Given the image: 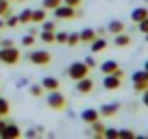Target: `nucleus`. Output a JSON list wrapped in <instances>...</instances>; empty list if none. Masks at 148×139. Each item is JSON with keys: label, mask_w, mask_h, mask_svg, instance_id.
<instances>
[{"label": "nucleus", "mask_w": 148, "mask_h": 139, "mask_svg": "<svg viewBox=\"0 0 148 139\" xmlns=\"http://www.w3.org/2000/svg\"><path fill=\"white\" fill-rule=\"evenodd\" d=\"M22 55L15 46H0V63L5 65H18Z\"/></svg>", "instance_id": "obj_1"}, {"label": "nucleus", "mask_w": 148, "mask_h": 139, "mask_svg": "<svg viewBox=\"0 0 148 139\" xmlns=\"http://www.w3.org/2000/svg\"><path fill=\"white\" fill-rule=\"evenodd\" d=\"M87 74H89V67L85 65V61H74V63L65 70V76H68L70 80H74V83L81 80V78H85Z\"/></svg>", "instance_id": "obj_2"}, {"label": "nucleus", "mask_w": 148, "mask_h": 139, "mask_svg": "<svg viewBox=\"0 0 148 139\" xmlns=\"http://www.w3.org/2000/svg\"><path fill=\"white\" fill-rule=\"evenodd\" d=\"M48 107L55 109V111H63L65 107H68V98H65V93H61L59 89H55V91H48Z\"/></svg>", "instance_id": "obj_3"}, {"label": "nucleus", "mask_w": 148, "mask_h": 139, "mask_svg": "<svg viewBox=\"0 0 148 139\" xmlns=\"http://www.w3.org/2000/svg\"><path fill=\"white\" fill-rule=\"evenodd\" d=\"M122 78H124V72H122V70L111 72V74H105V78H102V87H105L107 91H116V89H120Z\"/></svg>", "instance_id": "obj_4"}, {"label": "nucleus", "mask_w": 148, "mask_h": 139, "mask_svg": "<svg viewBox=\"0 0 148 139\" xmlns=\"http://www.w3.org/2000/svg\"><path fill=\"white\" fill-rule=\"evenodd\" d=\"M52 13H55L57 20H74V18H79V7H68L65 2H61L57 9H52Z\"/></svg>", "instance_id": "obj_5"}, {"label": "nucleus", "mask_w": 148, "mask_h": 139, "mask_svg": "<svg viewBox=\"0 0 148 139\" xmlns=\"http://www.w3.org/2000/svg\"><path fill=\"white\" fill-rule=\"evenodd\" d=\"M26 59L31 61L33 65H50L52 57H50V52H48V50H31L26 55Z\"/></svg>", "instance_id": "obj_6"}, {"label": "nucleus", "mask_w": 148, "mask_h": 139, "mask_svg": "<svg viewBox=\"0 0 148 139\" xmlns=\"http://www.w3.org/2000/svg\"><path fill=\"white\" fill-rule=\"evenodd\" d=\"M131 80H133V89L137 93H142L144 89L148 87V72L146 70H137V72L131 76Z\"/></svg>", "instance_id": "obj_7"}, {"label": "nucleus", "mask_w": 148, "mask_h": 139, "mask_svg": "<svg viewBox=\"0 0 148 139\" xmlns=\"http://www.w3.org/2000/svg\"><path fill=\"white\" fill-rule=\"evenodd\" d=\"M22 137V130H20L18 124H13V122H7L5 130H2V135H0V139H20Z\"/></svg>", "instance_id": "obj_8"}, {"label": "nucleus", "mask_w": 148, "mask_h": 139, "mask_svg": "<svg viewBox=\"0 0 148 139\" xmlns=\"http://www.w3.org/2000/svg\"><path fill=\"white\" fill-rule=\"evenodd\" d=\"M76 91L79 93H92L94 91V80L89 78V76H85V78H81V80H76Z\"/></svg>", "instance_id": "obj_9"}, {"label": "nucleus", "mask_w": 148, "mask_h": 139, "mask_svg": "<svg viewBox=\"0 0 148 139\" xmlns=\"http://www.w3.org/2000/svg\"><path fill=\"white\" fill-rule=\"evenodd\" d=\"M118 111H120V104H118V102L102 104L100 107V117H113V115H118Z\"/></svg>", "instance_id": "obj_10"}, {"label": "nucleus", "mask_w": 148, "mask_h": 139, "mask_svg": "<svg viewBox=\"0 0 148 139\" xmlns=\"http://www.w3.org/2000/svg\"><path fill=\"white\" fill-rule=\"evenodd\" d=\"M81 120H83L85 124H92V122L100 120V111H98V109H85V111L81 113Z\"/></svg>", "instance_id": "obj_11"}, {"label": "nucleus", "mask_w": 148, "mask_h": 139, "mask_svg": "<svg viewBox=\"0 0 148 139\" xmlns=\"http://www.w3.org/2000/svg\"><path fill=\"white\" fill-rule=\"evenodd\" d=\"M42 87H44V91H55V89L61 87V83H59V78H55V76H46V78L42 80Z\"/></svg>", "instance_id": "obj_12"}, {"label": "nucleus", "mask_w": 148, "mask_h": 139, "mask_svg": "<svg viewBox=\"0 0 148 139\" xmlns=\"http://www.w3.org/2000/svg\"><path fill=\"white\" fill-rule=\"evenodd\" d=\"M79 37H81V44H92L98 35H96V31H94V28H83V31L79 33Z\"/></svg>", "instance_id": "obj_13"}, {"label": "nucleus", "mask_w": 148, "mask_h": 139, "mask_svg": "<svg viewBox=\"0 0 148 139\" xmlns=\"http://www.w3.org/2000/svg\"><path fill=\"white\" fill-rule=\"evenodd\" d=\"M144 18H148V7H137V9H133V13H131V20H133L135 24H139Z\"/></svg>", "instance_id": "obj_14"}, {"label": "nucleus", "mask_w": 148, "mask_h": 139, "mask_svg": "<svg viewBox=\"0 0 148 139\" xmlns=\"http://www.w3.org/2000/svg\"><path fill=\"white\" fill-rule=\"evenodd\" d=\"M122 31H124V22H120V20H111L107 24V33H111V35H118Z\"/></svg>", "instance_id": "obj_15"}, {"label": "nucleus", "mask_w": 148, "mask_h": 139, "mask_svg": "<svg viewBox=\"0 0 148 139\" xmlns=\"http://www.w3.org/2000/svg\"><path fill=\"white\" fill-rule=\"evenodd\" d=\"M120 70V65H118V61H105V63H100V72L102 74H111V72H118Z\"/></svg>", "instance_id": "obj_16"}, {"label": "nucleus", "mask_w": 148, "mask_h": 139, "mask_svg": "<svg viewBox=\"0 0 148 139\" xmlns=\"http://www.w3.org/2000/svg\"><path fill=\"white\" fill-rule=\"evenodd\" d=\"M113 44H116L118 48H126V46H131V37H129V35H126L124 31H122V33H118V35H116V39H113Z\"/></svg>", "instance_id": "obj_17"}, {"label": "nucleus", "mask_w": 148, "mask_h": 139, "mask_svg": "<svg viewBox=\"0 0 148 139\" xmlns=\"http://www.w3.org/2000/svg\"><path fill=\"white\" fill-rule=\"evenodd\" d=\"M89 48H92V52H102V50H107V39H105V37H96L92 44H89Z\"/></svg>", "instance_id": "obj_18"}, {"label": "nucleus", "mask_w": 148, "mask_h": 139, "mask_svg": "<svg viewBox=\"0 0 148 139\" xmlns=\"http://www.w3.org/2000/svg\"><path fill=\"white\" fill-rule=\"evenodd\" d=\"M46 15H48V11L44 9H33V18H31V22H35V24H42L44 20H46Z\"/></svg>", "instance_id": "obj_19"}, {"label": "nucleus", "mask_w": 148, "mask_h": 139, "mask_svg": "<svg viewBox=\"0 0 148 139\" xmlns=\"http://www.w3.org/2000/svg\"><path fill=\"white\" fill-rule=\"evenodd\" d=\"M92 135H96V137H102L105 135V124H102L100 120H96V122H92Z\"/></svg>", "instance_id": "obj_20"}, {"label": "nucleus", "mask_w": 148, "mask_h": 139, "mask_svg": "<svg viewBox=\"0 0 148 139\" xmlns=\"http://www.w3.org/2000/svg\"><path fill=\"white\" fill-rule=\"evenodd\" d=\"M11 13V0H0V18H7Z\"/></svg>", "instance_id": "obj_21"}, {"label": "nucleus", "mask_w": 148, "mask_h": 139, "mask_svg": "<svg viewBox=\"0 0 148 139\" xmlns=\"http://www.w3.org/2000/svg\"><path fill=\"white\" fill-rule=\"evenodd\" d=\"M39 39H42L44 44H55V31H42Z\"/></svg>", "instance_id": "obj_22"}, {"label": "nucleus", "mask_w": 148, "mask_h": 139, "mask_svg": "<svg viewBox=\"0 0 148 139\" xmlns=\"http://www.w3.org/2000/svg\"><path fill=\"white\" fill-rule=\"evenodd\" d=\"M9 111H11V104H9V100L0 98V117H7V115H9Z\"/></svg>", "instance_id": "obj_23"}, {"label": "nucleus", "mask_w": 148, "mask_h": 139, "mask_svg": "<svg viewBox=\"0 0 148 139\" xmlns=\"http://www.w3.org/2000/svg\"><path fill=\"white\" fill-rule=\"evenodd\" d=\"M20 18V24H31V18H33V9H24L22 13L18 15Z\"/></svg>", "instance_id": "obj_24"}, {"label": "nucleus", "mask_w": 148, "mask_h": 139, "mask_svg": "<svg viewBox=\"0 0 148 139\" xmlns=\"http://www.w3.org/2000/svg\"><path fill=\"white\" fill-rule=\"evenodd\" d=\"M18 24H20V18H18V15H7V18H5V26L7 28H15V26H18Z\"/></svg>", "instance_id": "obj_25"}, {"label": "nucleus", "mask_w": 148, "mask_h": 139, "mask_svg": "<svg viewBox=\"0 0 148 139\" xmlns=\"http://www.w3.org/2000/svg\"><path fill=\"white\" fill-rule=\"evenodd\" d=\"M68 35L65 31H55V44H68Z\"/></svg>", "instance_id": "obj_26"}, {"label": "nucleus", "mask_w": 148, "mask_h": 139, "mask_svg": "<svg viewBox=\"0 0 148 139\" xmlns=\"http://www.w3.org/2000/svg\"><path fill=\"white\" fill-rule=\"evenodd\" d=\"M61 2H63V0H44V2H42V7H44L46 11H52V9H57V7H59Z\"/></svg>", "instance_id": "obj_27"}, {"label": "nucleus", "mask_w": 148, "mask_h": 139, "mask_svg": "<svg viewBox=\"0 0 148 139\" xmlns=\"http://www.w3.org/2000/svg\"><path fill=\"white\" fill-rule=\"evenodd\" d=\"M118 139H135V133L129 128H120L118 130Z\"/></svg>", "instance_id": "obj_28"}, {"label": "nucleus", "mask_w": 148, "mask_h": 139, "mask_svg": "<svg viewBox=\"0 0 148 139\" xmlns=\"http://www.w3.org/2000/svg\"><path fill=\"white\" fill-rule=\"evenodd\" d=\"M33 44H35V35H33V33L22 37V46H24V48H33Z\"/></svg>", "instance_id": "obj_29"}, {"label": "nucleus", "mask_w": 148, "mask_h": 139, "mask_svg": "<svg viewBox=\"0 0 148 139\" xmlns=\"http://www.w3.org/2000/svg\"><path fill=\"white\" fill-rule=\"evenodd\" d=\"M79 44H81L79 33H70V35H68V46H79Z\"/></svg>", "instance_id": "obj_30"}, {"label": "nucleus", "mask_w": 148, "mask_h": 139, "mask_svg": "<svg viewBox=\"0 0 148 139\" xmlns=\"http://www.w3.org/2000/svg\"><path fill=\"white\" fill-rule=\"evenodd\" d=\"M42 93H44V87H42V85H31V96L39 98Z\"/></svg>", "instance_id": "obj_31"}, {"label": "nucleus", "mask_w": 148, "mask_h": 139, "mask_svg": "<svg viewBox=\"0 0 148 139\" xmlns=\"http://www.w3.org/2000/svg\"><path fill=\"white\" fill-rule=\"evenodd\" d=\"M102 137L107 139H118V128H105V135Z\"/></svg>", "instance_id": "obj_32"}, {"label": "nucleus", "mask_w": 148, "mask_h": 139, "mask_svg": "<svg viewBox=\"0 0 148 139\" xmlns=\"http://www.w3.org/2000/svg\"><path fill=\"white\" fill-rule=\"evenodd\" d=\"M42 31H57V24H55V22H48V20H44V22H42Z\"/></svg>", "instance_id": "obj_33"}, {"label": "nucleus", "mask_w": 148, "mask_h": 139, "mask_svg": "<svg viewBox=\"0 0 148 139\" xmlns=\"http://www.w3.org/2000/svg\"><path fill=\"white\" fill-rule=\"evenodd\" d=\"M137 28H139V31H142V33H144V35H146V33H148V18H144V20H142V22H139V24H137Z\"/></svg>", "instance_id": "obj_34"}, {"label": "nucleus", "mask_w": 148, "mask_h": 139, "mask_svg": "<svg viewBox=\"0 0 148 139\" xmlns=\"http://www.w3.org/2000/svg\"><path fill=\"white\" fill-rule=\"evenodd\" d=\"M83 61H85V65H87L89 70H92V67H96V59H94V57H85Z\"/></svg>", "instance_id": "obj_35"}, {"label": "nucleus", "mask_w": 148, "mask_h": 139, "mask_svg": "<svg viewBox=\"0 0 148 139\" xmlns=\"http://www.w3.org/2000/svg\"><path fill=\"white\" fill-rule=\"evenodd\" d=\"M65 5L68 7H81V2H83V0H63Z\"/></svg>", "instance_id": "obj_36"}, {"label": "nucleus", "mask_w": 148, "mask_h": 139, "mask_svg": "<svg viewBox=\"0 0 148 139\" xmlns=\"http://www.w3.org/2000/svg\"><path fill=\"white\" fill-rule=\"evenodd\" d=\"M142 104H144V107H148V87L142 91Z\"/></svg>", "instance_id": "obj_37"}, {"label": "nucleus", "mask_w": 148, "mask_h": 139, "mask_svg": "<svg viewBox=\"0 0 148 139\" xmlns=\"http://www.w3.org/2000/svg\"><path fill=\"white\" fill-rule=\"evenodd\" d=\"M0 46H15V44H13V39L7 37V39H0Z\"/></svg>", "instance_id": "obj_38"}, {"label": "nucleus", "mask_w": 148, "mask_h": 139, "mask_svg": "<svg viewBox=\"0 0 148 139\" xmlns=\"http://www.w3.org/2000/svg\"><path fill=\"white\" fill-rule=\"evenodd\" d=\"M35 135H39V133H37V128H28L26 130V137H35Z\"/></svg>", "instance_id": "obj_39"}, {"label": "nucleus", "mask_w": 148, "mask_h": 139, "mask_svg": "<svg viewBox=\"0 0 148 139\" xmlns=\"http://www.w3.org/2000/svg\"><path fill=\"white\" fill-rule=\"evenodd\" d=\"M96 35H98V37H105V35H107V28H98Z\"/></svg>", "instance_id": "obj_40"}, {"label": "nucleus", "mask_w": 148, "mask_h": 139, "mask_svg": "<svg viewBox=\"0 0 148 139\" xmlns=\"http://www.w3.org/2000/svg\"><path fill=\"white\" fill-rule=\"evenodd\" d=\"M5 126H7V120H2V117H0V135H2V130H5Z\"/></svg>", "instance_id": "obj_41"}, {"label": "nucleus", "mask_w": 148, "mask_h": 139, "mask_svg": "<svg viewBox=\"0 0 148 139\" xmlns=\"http://www.w3.org/2000/svg\"><path fill=\"white\" fill-rule=\"evenodd\" d=\"M0 28H5V18H0Z\"/></svg>", "instance_id": "obj_42"}, {"label": "nucleus", "mask_w": 148, "mask_h": 139, "mask_svg": "<svg viewBox=\"0 0 148 139\" xmlns=\"http://www.w3.org/2000/svg\"><path fill=\"white\" fill-rule=\"evenodd\" d=\"M144 70H146V72H148V61H146V63H144Z\"/></svg>", "instance_id": "obj_43"}, {"label": "nucleus", "mask_w": 148, "mask_h": 139, "mask_svg": "<svg viewBox=\"0 0 148 139\" xmlns=\"http://www.w3.org/2000/svg\"><path fill=\"white\" fill-rule=\"evenodd\" d=\"M146 42H148V33H146Z\"/></svg>", "instance_id": "obj_44"}, {"label": "nucleus", "mask_w": 148, "mask_h": 139, "mask_svg": "<svg viewBox=\"0 0 148 139\" xmlns=\"http://www.w3.org/2000/svg\"><path fill=\"white\" fill-rule=\"evenodd\" d=\"M146 7H148V0H146Z\"/></svg>", "instance_id": "obj_45"}, {"label": "nucleus", "mask_w": 148, "mask_h": 139, "mask_svg": "<svg viewBox=\"0 0 148 139\" xmlns=\"http://www.w3.org/2000/svg\"><path fill=\"white\" fill-rule=\"evenodd\" d=\"M20 2H24V0H20Z\"/></svg>", "instance_id": "obj_46"}, {"label": "nucleus", "mask_w": 148, "mask_h": 139, "mask_svg": "<svg viewBox=\"0 0 148 139\" xmlns=\"http://www.w3.org/2000/svg\"><path fill=\"white\" fill-rule=\"evenodd\" d=\"M146 139H148V135H146Z\"/></svg>", "instance_id": "obj_47"}]
</instances>
